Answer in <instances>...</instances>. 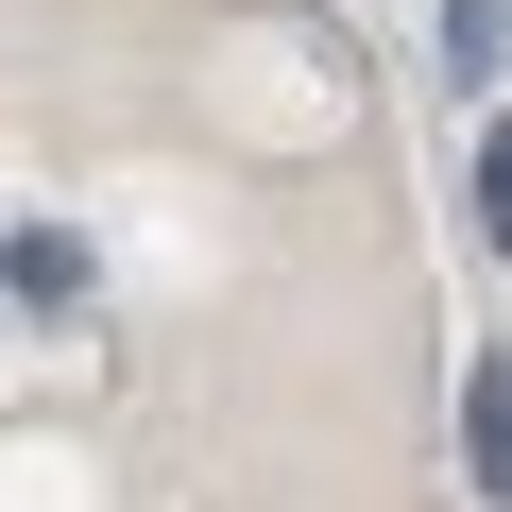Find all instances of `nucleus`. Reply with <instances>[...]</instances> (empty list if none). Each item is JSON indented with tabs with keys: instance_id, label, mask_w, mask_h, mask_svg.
Wrapping results in <instances>:
<instances>
[{
	"instance_id": "f257e3e1",
	"label": "nucleus",
	"mask_w": 512,
	"mask_h": 512,
	"mask_svg": "<svg viewBox=\"0 0 512 512\" xmlns=\"http://www.w3.org/2000/svg\"><path fill=\"white\" fill-rule=\"evenodd\" d=\"M461 461H478V495L512 512V359L478 342V376H461Z\"/></svg>"
},
{
	"instance_id": "f03ea898",
	"label": "nucleus",
	"mask_w": 512,
	"mask_h": 512,
	"mask_svg": "<svg viewBox=\"0 0 512 512\" xmlns=\"http://www.w3.org/2000/svg\"><path fill=\"white\" fill-rule=\"evenodd\" d=\"M18 308H35V325H52V308H86V256H69L52 222H18Z\"/></svg>"
},
{
	"instance_id": "7ed1b4c3",
	"label": "nucleus",
	"mask_w": 512,
	"mask_h": 512,
	"mask_svg": "<svg viewBox=\"0 0 512 512\" xmlns=\"http://www.w3.org/2000/svg\"><path fill=\"white\" fill-rule=\"evenodd\" d=\"M444 69H461V86L512 69V0H444Z\"/></svg>"
},
{
	"instance_id": "20e7f679",
	"label": "nucleus",
	"mask_w": 512,
	"mask_h": 512,
	"mask_svg": "<svg viewBox=\"0 0 512 512\" xmlns=\"http://www.w3.org/2000/svg\"><path fill=\"white\" fill-rule=\"evenodd\" d=\"M478 239H495V256H512V120H495V137H478Z\"/></svg>"
}]
</instances>
